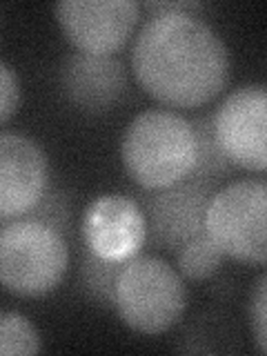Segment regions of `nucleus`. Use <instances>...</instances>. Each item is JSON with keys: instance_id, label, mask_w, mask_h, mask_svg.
<instances>
[{"instance_id": "nucleus-19", "label": "nucleus", "mask_w": 267, "mask_h": 356, "mask_svg": "<svg viewBox=\"0 0 267 356\" xmlns=\"http://www.w3.org/2000/svg\"><path fill=\"white\" fill-rule=\"evenodd\" d=\"M145 9L152 11L154 16H167V14H189L196 16V11L205 9V3L198 0H174V3H145Z\"/></svg>"}, {"instance_id": "nucleus-13", "label": "nucleus", "mask_w": 267, "mask_h": 356, "mask_svg": "<svg viewBox=\"0 0 267 356\" xmlns=\"http://www.w3.org/2000/svg\"><path fill=\"white\" fill-rule=\"evenodd\" d=\"M125 263L127 261H107L89 248H83L78 281L85 296L100 307H116V283Z\"/></svg>"}, {"instance_id": "nucleus-10", "label": "nucleus", "mask_w": 267, "mask_h": 356, "mask_svg": "<svg viewBox=\"0 0 267 356\" xmlns=\"http://www.w3.org/2000/svg\"><path fill=\"white\" fill-rule=\"evenodd\" d=\"M47 192V161L27 136L3 131L0 136V220L25 216Z\"/></svg>"}, {"instance_id": "nucleus-12", "label": "nucleus", "mask_w": 267, "mask_h": 356, "mask_svg": "<svg viewBox=\"0 0 267 356\" xmlns=\"http://www.w3.org/2000/svg\"><path fill=\"white\" fill-rule=\"evenodd\" d=\"M192 125L196 131V163L192 178L220 185L232 174L234 163L227 159L225 149L220 147L214 116H198L192 120Z\"/></svg>"}, {"instance_id": "nucleus-18", "label": "nucleus", "mask_w": 267, "mask_h": 356, "mask_svg": "<svg viewBox=\"0 0 267 356\" xmlns=\"http://www.w3.org/2000/svg\"><path fill=\"white\" fill-rule=\"evenodd\" d=\"M20 103V85L14 70L3 63L0 65V120L7 122Z\"/></svg>"}, {"instance_id": "nucleus-8", "label": "nucleus", "mask_w": 267, "mask_h": 356, "mask_svg": "<svg viewBox=\"0 0 267 356\" xmlns=\"http://www.w3.org/2000/svg\"><path fill=\"white\" fill-rule=\"evenodd\" d=\"M216 136L234 167L267 172V87L248 85L220 103Z\"/></svg>"}, {"instance_id": "nucleus-17", "label": "nucleus", "mask_w": 267, "mask_h": 356, "mask_svg": "<svg viewBox=\"0 0 267 356\" xmlns=\"http://www.w3.org/2000/svg\"><path fill=\"white\" fill-rule=\"evenodd\" d=\"M250 321L256 345L267 354V274H263L252 292Z\"/></svg>"}, {"instance_id": "nucleus-9", "label": "nucleus", "mask_w": 267, "mask_h": 356, "mask_svg": "<svg viewBox=\"0 0 267 356\" xmlns=\"http://www.w3.org/2000/svg\"><path fill=\"white\" fill-rule=\"evenodd\" d=\"M83 238L85 248L107 261H129L147 238V218L127 196H98L85 211Z\"/></svg>"}, {"instance_id": "nucleus-1", "label": "nucleus", "mask_w": 267, "mask_h": 356, "mask_svg": "<svg viewBox=\"0 0 267 356\" xmlns=\"http://www.w3.org/2000/svg\"><path fill=\"white\" fill-rule=\"evenodd\" d=\"M131 72L159 103L192 109L225 89L229 54L218 33L196 16H152L134 42Z\"/></svg>"}, {"instance_id": "nucleus-16", "label": "nucleus", "mask_w": 267, "mask_h": 356, "mask_svg": "<svg viewBox=\"0 0 267 356\" xmlns=\"http://www.w3.org/2000/svg\"><path fill=\"white\" fill-rule=\"evenodd\" d=\"M20 218L38 220L42 225H49L54 229H58L60 234H67L70 232V222H72V200L67 196L65 189L47 187V192L42 194L38 203Z\"/></svg>"}, {"instance_id": "nucleus-3", "label": "nucleus", "mask_w": 267, "mask_h": 356, "mask_svg": "<svg viewBox=\"0 0 267 356\" xmlns=\"http://www.w3.org/2000/svg\"><path fill=\"white\" fill-rule=\"evenodd\" d=\"M65 234L38 220L14 218L0 232V281L9 294L42 296L58 287L67 272Z\"/></svg>"}, {"instance_id": "nucleus-14", "label": "nucleus", "mask_w": 267, "mask_h": 356, "mask_svg": "<svg viewBox=\"0 0 267 356\" xmlns=\"http://www.w3.org/2000/svg\"><path fill=\"white\" fill-rule=\"evenodd\" d=\"M174 254H176L178 272L185 278H189V281H205V278L214 276L222 259H225V254L218 250V245L209 238L207 232L187 241Z\"/></svg>"}, {"instance_id": "nucleus-4", "label": "nucleus", "mask_w": 267, "mask_h": 356, "mask_svg": "<svg viewBox=\"0 0 267 356\" xmlns=\"http://www.w3.org/2000/svg\"><path fill=\"white\" fill-rule=\"evenodd\" d=\"M187 292L181 274L156 256L136 254L118 274L116 312L127 327L140 334H161L181 321Z\"/></svg>"}, {"instance_id": "nucleus-15", "label": "nucleus", "mask_w": 267, "mask_h": 356, "mask_svg": "<svg viewBox=\"0 0 267 356\" xmlns=\"http://www.w3.org/2000/svg\"><path fill=\"white\" fill-rule=\"evenodd\" d=\"M40 337L31 323L18 312H5L0 318V354L29 356L40 352Z\"/></svg>"}, {"instance_id": "nucleus-5", "label": "nucleus", "mask_w": 267, "mask_h": 356, "mask_svg": "<svg viewBox=\"0 0 267 356\" xmlns=\"http://www.w3.org/2000/svg\"><path fill=\"white\" fill-rule=\"evenodd\" d=\"M205 229L229 259L267 263V181L220 187L207 207Z\"/></svg>"}, {"instance_id": "nucleus-6", "label": "nucleus", "mask_w": 267, "mask_h": 356, "mask_svg": "<svg viewBox=\"0 0 267 356\" xmlns=\"http://www.w3.org/2000/svg\"><path fill=\"white\" fill-rule=\"evenodd\" d=\"M218 189L220 185L189 176L172 187L156 189L154 194L145 196L143 205L152 243L176 252L187 241L207 232V207Z\"/></svg>"}, {"instance_id": "nucleus-11", "label": "nucleus", "mask_w": 267, "mask_h": 356, "mask_svg": "<svg viewBox=\"0 0 267 356\" xmlns=\"http://www.w3.org/2000/svg\"><path fill=\"white\" fill-rule=\"evenodd\" d=\"M60 89L76 109L85 114H103L125 94V65L114 56L72 54L60 67Z\"/></svg>"}, {"instance_id": "nucleus-7", "label": "nucleus", "mask_w": 267, "mask_h": 356, "mask_svg": "<svg viewBox=\"0 0 267 356\" xmlns=\"http://www.w3.org/2000/svg\"><path fill=\"white\" fill-rule=\"evenodd\" d=\"M140 5L134 0H65L56 5L63 33L78 51L111 56L131 36Z\"/></svg>"}, {"instance_id": "nucleus-2", "label": "nucleus", "mask_w": 267, "mask_h": 356, "mask_svg": "<svg viewBox=\"0 0 267 356\" xmlns=\"http://www.w3.org/2000/svg\"><path fill=\"white\" fill-rule=\"evenodd\" d=\"M120 159L134 181L152 192L185 181L196 163L192 120L167 109L143 111L122 134Z\"/></svg>"}]
</instances>
